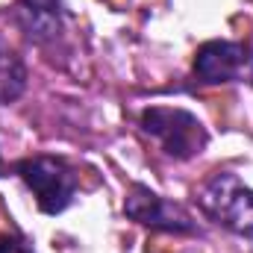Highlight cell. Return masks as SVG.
<instances>
[{
	"label": "cell",
	"instance_id": "obj_2",
	"mask_svg": "<svg viewBox=\"0 0 253 253\" xmlns=\"http://www.w3.org/2000/svg\"><path fill=\"white\" fill-rule=\"evenodd\" d=\"M197 203L224 230L248 239L253 236V189L245 186L236 174L221 171L209 177L197 189Z\"/></svg>",
	"mask_w": 253,
	"mask_h": 253
},
{
	"label": "cell",
	"instance_id": "obj_7",
	"mask_svg": "<svg viewBox=\"0 0 253 253\" xmlns=\"http://www.w3.org/2000/svg\"><path fill=\"white\" fill-rule=\"evenodd\" d=\"M27 88V65L21 56L0 44V106L15 103Z\"/></svg>",
	"mask_w": 253,
	"mask_h": 253
},
{
	"label": "cell",
	"instance_id": "obj_6",
	"mask_svg": "<svg viewBox=\"0 0 253 253\" xmlns=\"http://www.w3.org/2000/svg\"><path fill=\"white\" fill-rule=\"evenodd\" d=\"M15 24L33 44H50L62 36V0H15Z\"/></svg>",
	"mask_w": 253,
	"mask_h": 253
},
{
	"label": "cell",
	"instance_id": "obj_4",
	"mask_svg": "<svg viewBox=\"0 0 253 253\" xmlns=\"http://www.w3.org/2000/svg\"><path fill=\"white\" fill-rule=\"evenodd\" d=\"M194 77L206 85L253 77V47L245 42H206L194 53Z\"/></svg>",
	"mask_w": 253,
	"mask_h": 253
},
{
	"label": "cell",
	"instance_id": "obj_3",
	"mask_svg": "<svg viewBox=\"0 0 253 253\" xmlns=\"http://www.w3.org/2000/svg\"><path fill=\"white\" fill-rule=\"evenodd\" d=\"M18 177L33 191V197L44 215L65 212L77 197V174L65 159H56V156L24 159L18 165Z\"/></svg>",
	"mask_w": 253,
	"mask_h": 253
},
{
	"label": "cell",
	"instance_id": "obj_5",
	"mask_svg": "<svg viewBox=\"0 0 253 253\" xmlns=\"http://www.w3.org/2000/svg\"><path fill=\"white\" fill-rule=\"evenodd\" d=\"M124 212L135 224H144L153 230H168V233H194L197 230L194 218L180 203L165 200L162 194L150 191L147 186H138V183L129 186V191H126Z\"/></svg>",
	"mask_w": 253,
	"mask_h": 253
},
{
	"label": "cell",
	"instance_id": "obj_1",
	"mask_svg": "<svg viewBox=\"0 0 253 253\" xmlns=\"http://www.w3.org/2000/svg\"><path fill=\"white\" fill-rule=\"evenodd\" d=\"M141 129L171 159H194L206 150L209 132L197 115L177 106H150L141 112Z\"/></svg>",
	"mask_w": 253,
	"mask_h": 253
}]
</instances>
